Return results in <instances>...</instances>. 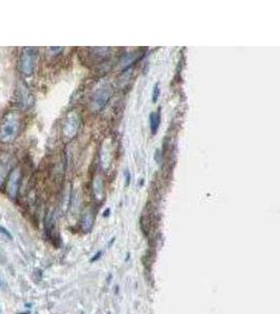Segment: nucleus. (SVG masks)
I'll return each instance as SVG.
<instances>
[{"label": "nucleus", "instance_id": "obj_1", "mask_svg": "<svg viewBox=\"0 0 280 314\" xmlns=\"http://www.w3.org/2000/svg\"><path fill=\"white\" fill-rule=\"evenodd\" d=\"M20 129V118L15 112H10L3 118L0 124V141L12 143L18 135Z\"/></svg>", "mask_w": 280, "mask_h": 314}, {"label": "nucleus", "instance_id": "obj_3", "mask_svg": "<svg viewBox=\"0 0 280 314\" xmlns=\"http://www.w3.org/2000/svg\"><path fill=\"white\" fill-rule=\"evenodd\" d=\"M14 164V158L11 154L3 153L0 155V187L3 185L8 173L12 170Z\"/></svg>", "mask_w": 280, "mask_h": 314}, {"label": "nucleus", "instance_id": "obj_9", "mask_svg": "<svg viewBox=\"0 0 280 314\" xmlns=\"http://www.w3.org/2000/svg\"><path fill=\"white\" fill-rule=\"evenodd\" d=\"M125 177H126V181H125V186L127 187L129 183H130V179H131V175H130V173L128 172V171H126L125 172Z\"/></svg>", "mask_w": 280, "mask_h": 314}, {"label": "nucleus", "instance_id": "obj_8", "mask_svg": "<svg viewBox=\"0 0 280 314\" xmlns=\"http://www.w3.org/2000/svg\"><path fill=\"white\" fill-rule=\"evenodd\" d=\"M0 233H1L2 235H4L6 238L8 239H12V235L8 233V231H6L4 228H2V226H0Z\"/></svg>", "mask_w": 280, "mask_h": 314}, {"label": "nucleus", "instance_id": "obj_2", "mask_svg": "<svg viewBox=\"0 0 280 314\" xmlns=\"http://www.w3.org/2000/svg\"><path fill=\"white\" fill-rule=\"evenodd\" d=\"M37 59V49L34 47H26L22 50L20 60H19V66L21 72L25 76H30L33 74L35 69V64H36Z\"/></svg>", "mask_w": 280, "mask_h": 314}, {"label": "nucleus", "instance_id": "obj_7", "mask_svg": "<svg viewBox=\"0 0 280 314\" xmlns=\"http://www.w3.org/2000/svg\"><path fill=\"white\" fill-rule=\"evenodd\" d=\"M159 97H160V85H159V83H155V85L153 86V89H152V102L156 103Z\"/></svg>", "mask_w": 280, "mask_h": 314}, {"label": "nucleus", "instance_id": "obj_4", "mask_svg": "<svg viewBox=\"0 0 280 314\" xmlns=\"http://www.w3.org/2000/svg\"><path fill=\"white\" fill-rule=\"evenodd\" d=\"M20 177H21V173H20L19 168L13 170L10 174V176H8L7 185H6V192H7V194L10 195V197H12V198H15L17 196V193H18Z\"/></svg>", "mask_w": 280, "mask_h": 314}, {"label": "nucleus", "instance_id": "obj_5", "mask_svg": "<svg viewBox=\"0 0 280 314\" xmlns=\"http://www.w3.org/2000/svg\"><path fill=\"white\" fill-rule=\"evenodd\" d=\"M149 119H150L151 133L156 134L157 130H159V127L161 125V108L157 109L156 112H151Z\"/></svg>", "mask_w": 280, "mask_h": 314}, {"label": "nucleus", "instance_id": "obj_6", "mask_svg": "<svg viewBox=\"0 0 280 314\" xmlns=\"http://www.w3.org/2000/svg\"><path fill=\"white\" fill-rule=\"evenodd\" d=\"M18 95H19L18 100H19V103L21 104V106H23L24 108L28 107V106H31L32 97H31V94L29 93V91L25 89V87H20Z\"/></svg>", "mask_w": 280, "mask_h": 314}]
</instances>
